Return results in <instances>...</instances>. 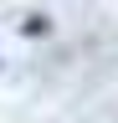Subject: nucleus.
<instances>
[{
	"mask_svg": "<svg viewBox=\"0 0 118 123\" xmlns=\"http://www.w3.org/2000/svg\"><path fill=\"white\" fill-rule=\"evenodd\" d=\"M46 31H51L46 15H26V21H21V36H46Z\"/></svg>",
	"mask_w": 118,
	"mask_h": 123,
	"instance_id": "obj_1",
	"label": "nucleus"
}]
</instances>
